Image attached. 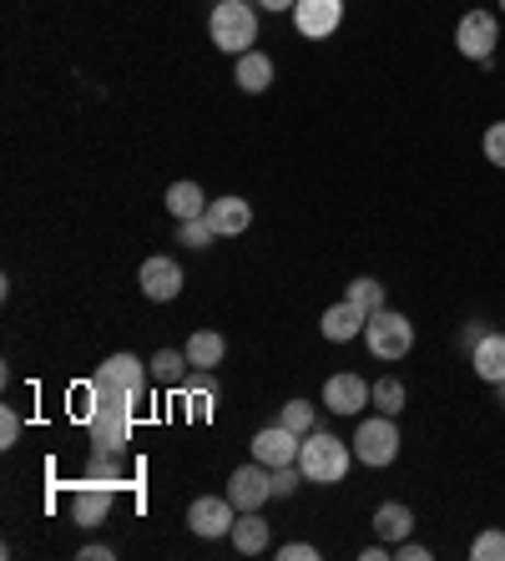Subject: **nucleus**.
Masks as SVG:
<instances>
[{"label": "nucleus", "mask_w": 505, "mask_h": 561, "mask_svg": "<svg viewBox=\"0 0 505 561\" xmlns=\"http://www.w3.org/2000/svg\"><path fill=\"white\" fill-rule=\"evenodd\" d=\"M470 365H475V379L501 385L505 379V334L501 329H485V334H480L475 350H470Z\"/></svg>", "instance_id": "nucleus-18"}, {"label": "nucleus", "mask_w": 505, "mask_h": 561, "mask_svg": "<svg viewBox=\"0 0 505 561\" xmlns=\"http://www.w3.org/2000/svg\"><path fill=\"white\" fill-rule=\"evenodd\" d=\"M495 41H501V21H495V11H466L460 15V26H455V51L466 56V61H491Z\"/></svg>", "instance_id": "nucleus-6"}, {"label": "nucleus", "mask_w": 505, "mask_h": 561, "mask_svg": "<svg viewBox=\"0 0 505 561\" xmlns=\"http://www.w3.org/2000/svg\"><path fill=\"white\" fill-rule=\"evenodd\" d=\"M470 561H505V526H485L470 541Z\"/></svg>", "instance_id": "nucleus-25"}, {"label": "nucleus", "mask_w": 505, "mask_h": 561, "mask_svg": "<svg viewBox=\"0 0 505 561\" xmlns=\"http://www.w3.org/2000/svg\"><path fill=\"white\" fill-rule=\"evenodd\" d=\"M364 344H369V354H375L379 365H394V359H404V354L415 350V324H410V313L400 309H375L369 313V324H364Z\"/></svg>", "instance_id": "nucleus-4"}, {"label": "nucleus", "mask_w": 505, "mask_h": 561, "mask_svg": "<svg viewBox=\"0 0 505 561\" xmlns=\"http://www.w3.org/2000/svg\"><path fill=\"white\" fill-rule=\"evenodd\" d=\"M400 425H394V415H369L359 420V431H354V460L369 470H385L400 460Z\"/></svg>", "instance_id": "nucleus-5"}, {"label": "nucleus", "mask_w": 505, "mask_h": 561, "mask_svg": "<svg viewBox=\"0 0 505 561\" xmlns=\"http://www.w3.org/2000/svg\"><path fill=\"white\" fill-rule=\"evenodd\" d=\"M162 203H168V213H172V218H177V222H187V218H203V213H208V193H203V187H197V183H172Z\"/></svg>", "instance_id": "nucleus-21"}, {"label": "nucleus", "mask_w": 505, "mask_h": 561, "mask_svg": "<svg viewBox=\"0 0 505 561\" xmlns=\"http://www.w3.org/2000/svg\"><path fill=\"white\" fill-rule=\"evenodd\" d=\"M208 222L218 238H243L253 228V208H248V197H213L208 203Z\"/></svg>", "instance_id": "nucleus-15"}, {"label": "nucleus", "mask_w": 505, "mask_h": 561, "mask_svg": "<svg viewBox=\"0 0 505 561\" xmlns=\"http://www.w3.org/2000/svg\"><path fill=\"white\" fill-rule=\"evenodd\" d=\"M15 440H21V415L5 405V410H0V450H11Z\"/></svg>", "instance_id": "nucleus-31"}, {"label": "nucleus", "mask_w": 505, "mask_h": 561, "mask_svg": "<svg viewBox=\"0 0 505 561\" xmlns=\"http://www.w3.org/2000/svg\"><path fill=\"white\" fill-rule=\"evenodd\" d=\"M228 501H233L238 511H263L273 501V470L263 466V460L238 466L233 476H228Z\"/></svg>", "instance_id": "nucleus-9"}, {"label": "nucleus", "mask_w": 505, "mask_h": 561, "mask_svg": "<svg viewBox=\"0 0 505 561\" xmlns=\"http://www.w3.org/2000/svg\"><path fill=\"white\" fill-rule=\"evenodd\" d=\"M77 557H81V561H112V557H117V551H112V547H102V541H91V547H81Z\"/></svg>", "instance_id": "nucleus-34"}, {"label": "nucleus", "mask_w": 505, "mask_h": 561, "mask_svg": "<svg viewBox=\"0 0 505 561\" xmlns=\"http://www.w3.org/2000/svg\"><path fill=\"white\" fill-rule=\"evenodd\" d=\"M233 522H238V506L228 496H197L193 506H187V526H193V536H203V541L233 536Z\"/></svg>", "instance_id": "nucleus-10"}, {"label": "nucleus", "mask_w": 505, "mask_h": 561, "mask_svg": "<svg viewBox=\"0 0 505 561\" xmlns=\"http://www.w3.org/2000/svg\"><path fill=\"white\" fill-rule=\"evenodd\" d=\"M187 369H193L187 350H157L152 354V379L168 385V390H182V385H187Z\"/></svg>", "instance_id": "nucleus-23"}, {"label": "nucleus", "mask_w": 505, "mask_h": 561, "mask_svg": "<svg viewBox=\"0 0 505 561\" xmlns=\"http://www.w3.org/2000/svg\"><path fill=\"white\" fill-rule=\"evenodd\" d=\"M364 324H369V313H364L359 304H349V299H338L334 309H324V319H319V329H324V340H329V344H349V340H359Z\"/></svg>", "instance_id": "nucleus-16"}, {"label": "nucleus", "mask_w": 505, "mask_h": 561, "mask_svg": "<svg viewBox=\"0 0 505 561\" xmlns=\"http://www.w3.org/2000/svg\"><path fill=\"white\" fill-rule=\"evenodd\" d=\"M278 425H288L294 435H309L313 431V405L309 400H288L284 415H278Z\"/></svg>", "instance_id": "nucleus-28"}, {"label": "nucleus", "mask_w": 505, "mask_h": 561, "mask_svg": "<svg viewBox=\"0 0 505 561\" xmlns=\"http://www.w3.org/2000/svg\"><path fill=\"white\" fill-rule=\"evenodd\" d=\"M187 350V359H193V369H218L222 365V354H228V344H222L218 329H197L193 340L182 344Z\"/></svg>", "instance_id": "nucleus-22"}, {"label": "nucleus", "mask_w": 505, "mask_h": 561, "mask_svg": "<svg viewBox=\"0 0 505 561\" xmlns=\"http://www.w3.org/2000/svg\"><path fill=\"white\" fill-rule=\"evenodd\" d=\"M298 476H303L298 466H278V470H273V496H278V501L294 496V491H298Z\"/></svg>", "instance_id": "nucleus-30"}, {"label": "nucleus", "mask_w": 505, "mask_h": 561, "mask_svg": "<svg viewBox=\"0 0 505 561\" xmlns=\"http://www.w3.org/2000/svg\"><path fill=\"white\" fill-rule=\"evenodd\" d=\"M213 222H208V213H203V218H187V222H177V243L182 249H208L213 243Z\"/></svg>", "instance_id": "nucleus-27"}, {"label": "nucleus", "mask_w": 505, "mask_h": 561, "mask_svg": "<svg viewBox=\"0 0 505 561\" xmlns=\"http://www.w3.org/2000/svg\"><path fill=\"white\" fill-rule=\"evenodd\" d=\"M429 557V547H420V541H400L394 547V561H425Z\"/></svg>", "instance_id": "nucleus-33"}, {"label": "nucleus", "mask_w": 505, "mask_h": 561, "mask_svg": "<svg viewBox=\"0 0 505 561\" xmlns=\"http://www.w3.org/2000/svg\"><path fill=\"white\" fill-rule=\"evenodd\" d=\"M480 152H485V162H491V168L505 172V122H491V127H485V137H480Z\"/></svg>", "instance_id": "nucleus-29"}, {"label": "nucleus", "mask_w": 505, "mask_h": 561, "mask_svg": "<svg viewBox=\"0 0 505 561\" xmlns=\"http://www.w3.org/2000/svg\"><path fill=\"white\" fill-rule=\"evenodd\" d=\"M91 385L117 390V394H127L131 405H142V400H147V365L137 359V354H112V359L96 369V379H91Z\"/></svg>", "instance_id": "nucleus-7"}, {"label": "nucleus", "mask_w": 505, "mask_h": 561, "mask_svg": "<svg viewBox=\"0 0 505 561\" xmlns=\"http://www.w3.org/2000/svg\"><path fill=\"white\" fill-rule=\"evenodd\" d=\"M233 81H238V87H243L248 96L268 92V87H273V56H263V51H243V56H238V71H233Z\"/></svg>", "instance_id": "nucleus-20"}, {"label": "nucleus", "mask_w": 505, "mask_h": 561, "mask_svg": "<svg viewBox=\"0 0 505 561\" xmlns=\"http://www.w3.org/2000/svg\"><path fill=\"white\" fill-rule=\"evenodd\" d=\"M495 400H501V405H505V379H501V385H495Z\"/></svg>", "instance_id": "nucleus-36"}, {"label": "nucleus", "mask_w": 505, "mask_h": 561, "mask_svg": "<svg viewBox=\"0 0 505 561\" xmlns=\"http://www.w3.org/2000/svg\"><path fill=\"white\" fill-rule=\"evenodd\" d=\"M278 561H319V547L313 541H288V547H278Z\"/></svg>", "instance_id": "nucleus-32"}, {"label": "nucleus", "mask_w": 505, "mask_h": 561, "mask_svg": "<svg viewBox=\"0 0 505 561\" xmlns=\"http://www.w3.org/2000/svg\"><path fill=\"white\" fill-rule=\"evenodd\" d=\"M349 466H354V445L329 431H309L303 445H298V470H303L309 485H338L349 476Z\"/></svg>", "instance_id": "nucleus-1"}, {"label": "nucleus", "mask_w": 505, "mask_h": 561, "mask_svg": "<svg viewBox=\"0 0 505 561\" xmlns=\"http://www.w3.org/2000/svg\"><path fill=\"white\" fill-rule=\"evenodd\" d=\"M208 36L222 56H243L259 41V11L248 0H218L208 15Z\"/></svg>", "instance_id": "nucleus-3"}, {"label": "nucleus", "mask_w": 505, "mask_h": 561, "mask_svg": "<svg viewBox=\"0 0 505 561\" xmlns=\"http://www.w3.org/2000/svg\"><path fill=\"white\" fill-rule=\"evenodd\" d=\"M294 26L303 41H324L344 26V0H298L294 5Z\"/></svg>", "instance_id": "nucleus-11"}, {"label": "nucleus", "mask_w": 505, "mask_h": 561, "mask_svg": "<svg viewBox=\"0 0 505 561\" xmlns=\"http://www.w3.org/2000/svg\"><path fill=\"white\" fill-rule=\"evenodd\" d=\"M364 405H375V385L359 379L354 369H338L324 379V410L329 415H359Z\"/></svg>", "instance_id": "nucleus-8"}, {"label": "nucleus", "mask_w": 505, "mask_h": 561, "mask_svg": "<svg viewBox=\"0 0 505 561\" xmlns=\"http://www.w3.org/2000/svg\"><path fill=\"white\" fill-rule=\"evenodd\" d=\"M349 304H359L364 313H375V309H385V284L379 278H354L349 284V294H344Z\"/></svg>", "instance_id": "nucleus-26"}, {"label": "nucleus", "mask_w": 505, "mask_h": 561, "mask_svg": "<svg viewBox=\"0 0 505 561\" xmlns=\"http://www.w3.org/2000/svg\"><path fill=\"white\" fill-rule=\"evenodd\" d=\"M273 541V526L263 522L259 511H238V522H233V547L243 551V557H259V551H268Z\"/></svg>", "instance_id": "nucleus-19"}, {"label": "nucleus", "mask_w": 505, "mask_h": 561, "mask_svg": "<svg viewBox=\"0 0 505 561\" xmlns=\"http://www.w3.org/2000/svg\"><path fill=\"white\" fill-rule=\"evenodd\" d=\"M298 445H303V435H294L288 425H268V431L253 435V460H263L268 470L298 466Z\"/></svg>", "instance_id": "nucleus-13"}, {"label": "nucleus", "mask_w": 505, "mask_h": 561, "mask_svg": "<svg viewBox=\"0 0 505 561\" xmlns=\"http://www.w3.org/2000/svg\"><path fill=\"white\" fill-rule=\"evenodd\" d=\"M137 284H142V294H147L152 304H172V299L182 294V263L168 259V253H152V259L142 263Z\"/></svg>", "instance_id": "nucleus-12"}, {"label": "nucleus", "mask_w": 505, "mask_h": 561, "mask_svg": "<svg viewBox=\"0 0 505 561\" xmlns=\"http://www.w3.org/2000/svg\"><path fill=\"white\" fill-rule=\"evenodd\" d=\"M501 15H505V0H501Z\"/></svg>", "instance_id": "nucleus-37"}, {"label": "nucleus", "mask_w": 505, "mask_h": 561, "mask_svg": "<svg viewBox=\"0 0 505 561\" xmlns=\"http://www.w3.org/2000/svg\"><path fill=\"white\" fill-rule=\"evenodd\" d=\"M404 400H410V394H404V385H400V379H394V375L375 379V410H379V415H394V420H400Z\"/></svg>", "instance_id": "nucleus-24"}, {"label": "nucleus", "mask_w": 505, "mask_h": 561, "mask_svg": "<svg viewBox=\"0 0 505 561\" xmlns=\"http://www.w3.org/2000/svg\"><path fill=\"white\" fill-rule=\"evenodd\" d=\"M131 415H137V405H131L127 394L91 385V445H96V450L117 456L131 435Z\"/></svg>", "instance_id": "nucleus-2"}, {"label": "nucleus", "mask_w": 505, "mask_h": 561, "mask_svg": "<svg viewBox=\"0 0 505 561\" xmlns=\"http://www.w3.org/2000/svg\"><path fill=\"white\" fill-rule=\"evenodd\" d=\"M106 516H112V485L87 481V485H77V491H71V522H77L81 531L102 526Z\"/></svg>", "instance_id": "nucleus-14"}, {"label": "nucleus", "mask_w": 505, "mask_h": 561, "mask_svg": "<svg viewBox=\"0 0 505 561\" xmlns=\"http://www.w3.org/2000/svg\"><path fill=\"white\" fill-rule=\"evenodd\" d=\"M259 5H263V11H294L298 0H259Z\"/></svg>", "instance_id": "nucleus-35"}, {"label": "nucleus", "mask_w": 505, "mask_h": 561, "mask_svg": "<svg viewBox=\"0 0 505 561\" xmlns=\"http://www.w3.org/2000/svg\"><path fill=\"white\" fill-rule=\"evenodd\" d=\"M375 536L385 541V547H400V541H410L415 536V511L404 506V501H385V506H375Z\"/></svg>", "instance_id": "nucleus-17"}]
</instances>
